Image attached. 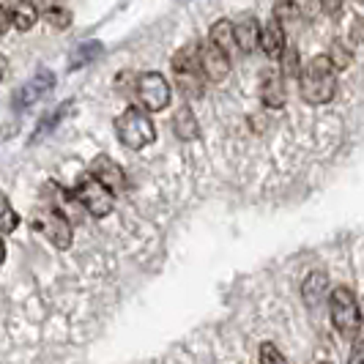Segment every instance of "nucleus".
<instances>
[{"label": "nucleus", "instance_id": "0eeeda50", "mask_svg": "<svg viewBox=\"0 0 364 364\" xmlns=\"http://www.w3.org/2000/svg\"><path fill=\"white\" fill-rule=\"evenodd\" d=\"M55 88V74L53 72H38L33 80H28L17 93H14V102H11V107L17 109H28L33 107L36 102H41L44 96H50Z\"/></svg>", "mask_w": 364, "mask_h": 364}, {"label": "nucleus", "instance_id": "412c9836", "mask_svg": "<svg viewBox=\"0 0 364 364\" xmlns=\"http://www.w3.org/2000/svg\"><path fill=\"white\" fill-rule=\"evenodd\" d=\"M301 72V66H299V53L293 50V47H285L282 55H279V74H282V80L285 77H299Z\"/></svg>", "mask_w": 364, "mask_h": 364}, {"label": "nucleus", "instance_id": "a211bd4d", "mask_svg": "<svg viewBox=\"0 0 364 364\" xmlns=\"http://www.w3.org/2000/svg\"><path fill=\"white\" fill-rule=\"evenodd\" d=\"M102 50H105L102 41H82V44H77L74 53L69 55V72H77V69L88 66L91 60H96L102 55Z\"/></svg>", "mask_w": 364, "mask_h": 364}, {"label": "nucleus", "instance_id": "aec40b11", "mask_svg": "<svg viewBox=\"0 0 364 364\" xmlns=\"http://www.w3.org/2000/svg\"><path fill=\"white\" fill-rule=\"evenodd\" d=\"M19 228V214L14 211V205L9 203V198L0 192V233H14Z\"/></svg>", "mask_w": 364, "mask_h": 364}, {"label": "nucleus", "instance_id": "9d476101", "mask_svg": "<svg viewBox=\"0 0 364 364\" xmlns=\"http://www.w3.org/2000/svg\"><path fill=\"white\" fill-rule=\"evenodd\" d=\"M260 99H263V105L272 109H279L285 107V102H288V93H285V80H282V74L279 72H263L260 77Z\"/></svg>", "mask_w": 364, "mask_h": 364}, {"label": "nucleus", "instance_id": "f257e3e1", "mask_svg": "<svg viewBox=\"0 0 364 364\" xmlns=\"http://www.w3.org/2000/svg\"><path fill=\"white\" fill-rule=\"evenodd\" d=\"M299 93L310 105H326L337 93V72L328 63L326 55L312 58L310 63L299 72Z\"/></svg>", "mask_w": 364, "mask_h": 364}, {"label": "nucleus", "instance_id": "f03ea898", "mask_svg": "<svg viewBox=\"0 0 364 364\" xmlns=\"http://www.w3.org/2000/svg\"><path fill=\"white\" fill-rule=\"evenodd\" d=\"M328 315H331V323L334 328L346 337V340H356L359 331H362V310H359V301H356V293L346 288V285H337L334 291L328 293Z\"/></svg>", "mask_w": 364, "mask_h": 364}, {"label": "nucleus", "instance_id": "a878e982", "mask_svg": "<svg viewBox=\"0 0 364 364\" xmlns=\"http://www.w3.org/2000/svg\"><path fill=\"white\" fill-rule=\"evenodd\" d=\"M318 3H321V9H323L326 14L334 17V14H340V9H343V3H346V0H318Z\"/></svg>", "mask_w": 364, "mask_h": 364}, {"label": "nucleus", "instance_id": "6e6552de", "mask_svg": "<svg viewBox=\"0 0 364 364\" xmlns=\"http://www.w3.org/2000/svg\"><path fill=\"white\" fill-rule=\"evenodd\" d=\"M91 176L102 183L105 189H109L112 195H115V192H124L129 183L124 167L115 162V159H109L107 154H99V156L91 162Z\"/></svg>", "mask_w": 364, "mask_h": 364}, {"label": "nucleus", "instance_id": "7ed1b4c3", "mask_svg": "<svg viewBox=\"0 0 364 364\" xmlns=\"http://www.w3.org/2000/svg\"><path fill=\"white\" fill-rule=\"evenodd\" d=\"M115 134L127 148L140 151V148L151 146L156 140V127H154V121H151L146 109L127 107L115 118Z\"/></svg>", "mask_w": 364, "mask_h": 364}, {"label": "nucleus", "instance_id": "393cba45", "mask_svg": "<svg viewBox=\"0 0 364 364\" xmlns=\"http://www.w3.org/2000/svg\"><path fill=\"white\" fill-rule=\"evenodd\" d=\"M348 364H364V337H356V340H353V348H350Z\"/></svg>", "mask_w": 364, "mask_h": 364}, {"label": "nucleus", "instance_id": "423d86ee", "mask_svg": "<svg viewBox=\"0 0 364 364\" xmlns=\"http://www.w3.org/2000/svg\"><path fill=\"white\" fill-rule=\"evenodd\" d=\"M36 228L53 241L55 250H69L72 247V219H66L60 211H55L53 205L44 208V211H36Z\"/></svg>", "mask_w": 364, "mask_h": 364}, {"label": "nucleus", "instance_id": "20e7f679", "mask_svg": "<svg viewBox=\"0 0 364 364\" xmlns=\"http://www.w3.org/2000/svg\"><path fill=\"white\" fill-rule=\"evenodd\" d=\"M72 195H74V200L80 203V208L88 211V214L96 219L107 217L109 211H112V203H115L112 200V192L105 189L93 176H82V178L77 181V186L72 189Z\"/></svg>", "mask_w": 364, "mask_h": 364}, {"label": "nucleus", "instance_id": "4468645a", "mask_svg": "<svg viewBox=\"0 0 364 364\" xmlns=\"http://www.w3.org/2000/svg\"><path fill=\"white\" fill-rule=\"evenodd\" d=\"M173 132H176V137L183 140V143H189V140H198V137H200L198 118H195V112L186 107V105L176 112V118H173Z\"/></svg>", "mask_w": 364, "mask_h": 364}, {"label": "nucleus", "instance_id": "7c9ffc66", "mask_svg": "<svg viewBox=\"0 0 364 364\" xmlns=\"http://www.w3.org/2000/svg\"><path fill=\"white\" fill-rule=\"evenodd\" d=\"M362 307H364V304H362ZM362 321H364V312H362Z\"/></svg>", "mask_w": 364, "mask_h": 364}, {"label": "nucleus", "instance_id": "bb28decb", "mask_svg": "<svg viewBox=\"0 0 364 364\" xmlns=\"http://www.w3.org/2000/svg\"><path fill=\"white\" fill-rule=\"evenodd\" d=\"M350 36H353V41L362 44L364 41V19H356V22H353V33H350Z\"/></svg>", "mask_w": 364, "mask_h": 364}, {"label": "nucleus", "instance_id": "2eb2a0df", "mask_svg": "<svg viewBox=\"0 0 364 364\" xmlns=\"http://www.w3.org/2000/svg\"><path fill=\"white\" fill-rule=\"evenodd\" d=\"M208 44H214L219 53H225L230 58V53L236 50V38H233V22L230 19H219L211 25V33H208Z\"/></svg>", "mask_w": 364, "mask_h": 364}, {"label": "nucleus", "instance_id": "c85d7f7f", "mask_svg": "<svg viewBox=\"0 0 364 364\" xmlns=\"http://www.w3.org/2000/svg\"><path fill=\"white\" fill-rule=\"evenodd\" d=\"M6 74H9V60L0 55V80H6Z\"/></svg>", "mask_w": 364, "mask_h": 364}, {"label": "nucleus", "instance_id": "39448f33", "mask_svg": "<svg viewBox=\"0 0 364 364\" xmlns=\"http://www.w3.org/2000/svg\"><path fill=\"white\" fill-rule=\"evenodd\" d=\"M134 96L146 112H159L170 105V82L159 72H146L134 80Z\"/></svg>", "mask_w": 364, "mask_h": 364}, {"label": "nucleus", "instance_id": "6ab92c4d", "mask_svg": "<svg viewBox=\"0 0 364 364\" xmlns=\"http://www.w3.org/2000/svg\"><path fill=\"white\" fill-rule=\"evenodd\" d=\"M69 109H72V105H60V107L55 109V112H50L44 121H38V127H36V132H33V137H31V140L36 143V140H41V134H50V132H53V129L58 127L66 115H69Z\"/></svg>", "mask_w": 364, "mask_h": 364}, {"label": "nucleus", "instance_id": "ddd939ff", "mask_svg": "<svg viewBox=\"0 0 364 364\" xmlns=\"http://www.w3.org/2000/svg\"><path fill=\"white\" fill-rule=\"evenodd\" d=\"M328 293V277L323 272H310L304 277V285H301V296L310 307H318L323 301V296Z\"/></svg>", "mask_w": 364, "mask_h": 364}, {"label": "nucleus", "instance_id": "dca6fc26", "mask_svg": "<svg viewBox=\"0 0 364 364\" xmlns=\"http://www.w3.org/2000/svg\"><path fill=\"white\" fill-rule=\"evenodd\" d=\"M9 17H11V25L25 33V31H31L38 22V11L31 0H17V3L9 9Z\"/></svg>", "mask_w": 364, "mask_h": 364}, {"label": "nucleus", "instance_id": "1a4fd4ad", "mask_svg": "<svg viewBox=\"0 0 364 364\" xmlns=\"http://www.w3.org/2000/svg\"><path fill=\"white\" fill-rule=\"evenodd\" d=\"M198 63H200V74L211 82H222L230 74V58L219 53L214 44H198Z\"/></svg>", "mask_w": 364, "mask_h": 364}, {"label": "nucleus", "instance_id": "5701e85b", "mask_svg": "<svg viewBox=\"0 0 364 364\" xmlns=\"http://www.w3.org/2000/svg\"><path fill=\"white\" fill-rule=\"evenodd\" d=\"M326 58H328V63L334 66V72H343V69H348V66H350V53H348L340 41H334V44L328 47Z\"/></svg>", "mask_w": 364, "mask_h": 364}, {"label": "nucleus", "instance_id": "f8f14e48", "mask_svg": "<svg viewBox=\"0 0 364 364\" xmlns=\"http://www.w3.org/2000/svg\"><path fill=\"white\" fill-rule=\"evenodd\" d=\"M233 38H236V50L252 53L260 44V28H257L255 17H244L241 22H236L233 25Z\"/></svg>", "mask_w": 364, "mask_h": 364}, {"label": "nucleus", "instance_id": "c756f323", "mask_svg": "<svg viewBox=\"0 0 364 364\" xmlns=\"http://www.w3.org/2000/svg\"><path fill=\"white\" fill-rule=\"evenodd\" d=\"M6 260V244H3V238H0V263Z\"/></svg>", "mask_w": 364, "mask_h": 364}, {"label": "nucleus", "instance_id": "2f4dec72", "mask_svg": "<svg viewBox=\"0 0 364 364\" xmlns=\"http://www.w3.org/2000/svg\"><path fill=\"white\" fill-rule=\"evenodd\" d=\"M321 364H331V362H321Z\"/></svg>", "mask_w": 364, "mask_h": 364}, {"label": "nucleus", "instance_id": "cd10ccee", "mask_svg": "<svg viewBox=\"0 0 364 364\" xmlns=\"http://www.w3.org/2000/svg\"><path fill=\"white\" fill-rule=\"evenodd\" d=\"M9 25H11V17H9V9H3L0 6V36L9 31Z\"/></svg>", "mask_w": 364, "mask_h": 364}, {"label": "nucleus", "instance_id": "b1692460", "mask_svg": "<svg viewBox=\"0 0 364 364\" xmlns=\"http://www.w3.org/2000/svg\"><path fill=\"white\" fill-rule=\"evenodd\" d=\"M260 364H288L282 350L274 346V343H263L260 346Z\"/></svg>", "mask_w": 364, "mask_h": 364}, {"label": "nucleus", "instance_id": "f3484780", "mask_svg": "<svg viewBox=\"0 0 364 364\" xmlns=\"http://www.w3.org/2000/svg\"><path fill=\"white\" fill-rule=\"evenodd\" d=\"M312 9V0H277V11H274V17L279 19V22H299V19H304L310 14Z\"/></svg>", "mask_w": 364, "mask_h": 364}, {"label": "nucleus", "instance_id": "9b49d317", "mask_svg": "<svg viewBox=\"0 0 364 364\" xmlns=\"http://www.w3.org/2000/svg\"><path fill=\"white\" fill-rule=\"evenodd\" d=\"M260 47L269 58H279L285 50V28L277 17H272L266 22V28L260 31Z\"/></svg>", "mask_w": 364, "mask_h": 364}, {"label": "nucleus", "instance_id": "4be33fe9", "mask_svg": "<svg viewBox=\"0 0 364 364\" xmlns=\"http://www.w3.org/2000/svg\"><path fill=\"white\" fill-rule=\"evenodd\" d=\"M44 19L53 25L55 31H66V28L72 25V11L63 9V6H53V9L44 11Z\"/></svg>", "mask_w": 364, "mask_h": 364}]
</instances>
